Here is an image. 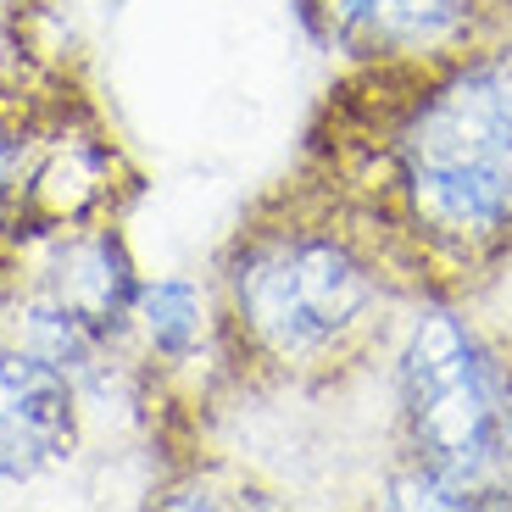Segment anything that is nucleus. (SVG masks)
Instances as JSON below:
<instances>
[{"label": "nucleus", "mask_w": 512, "mask_h": 512, "mask_svg": "<svg viewBox=\"0 0 512 512\" xmlns=\"http://www.w3.org/2000/svg\"><path fill=\"white\" fill-rule=\"evenodd\" d=\"M295 167L368 229L412 301H485L512 273V39L340 67Z\"/></svg>", "instance_id": "obj_1"}, {"label": "nucleus", "mask_w": 512, "mask_h": 512, "mask_svg": "<svg viewBox=\"0 0 512 512\" xmlns=\"http://www.w3.org/2000/svg\"><path fill=\"white\" fill-rule=\"evenodd\" d=\"M218 396H318L396 351L418 307L357 218L290 162L206 273Z\"/></svg>", "instance_id": "obj_2"}, {"label": "nucleus", "mask_w": 512, "mask_h": 512, "mask_svg": "<svg viewBox=\"0 0 512 512\" xmlns=\"http://www.w3.org/2000/svg\"><path fill=\"white\" fill-rule=\"evenodd\" d=\"M396 507H512V334L479 301H418L390 351Z\"/></svg>", "instance_id": "obj_3"}, {"label": "nucleus", "mask_w": 512, "mask_h": 512, "mask_svg": "<svg viewBox=\"0 0 512 512\" xmlns=\"http://www.w3.org/2000/svg\"><path fill=\"white\" fill-rule=\"evenodd\" d=\"M140 195L145 167L78 56L0 67V256L128 223Z\"/></svg>", "instance_id": "obj_4"}, {"label": "nucleus", "mask_w": 512, "mask_h": 512, "mask_svg": "<svg viewBox=\"0 0 512 512\" xmlns=\"http://www.w3.org/2000/svg\"><path fill=\"white\" fill-rule=\"evenodd\" d=\"M140 284L123 223L0 256V346L34 351L90 390L128 368Z\"/></svg>", "instance_id": "obj_5"}, {"label": "nucleus", "mask_w": 512, "mask_h": 512, "mask_svg": "<svg viewBox=\"0 0 512 512\" xmlns=\"http://www.w3.org/2000/svg\"><path fill=\"white\" fill-rule=\"evenodd\" d=\"M295 12L340 67L423 62L512 39V0H295Z\"/></svg>", "instance_id": "obj_6"}, {"label": "nucleus", "mask_w": 512, "mask_h": 512, "mask_svg": "<svg viewBox=\"0 0 512 512\" xmlns=\"http://www.w3.org/2000/svg\"><path fill=\"white\" fill-rule=\"evenodd\" d=\"M84 440V384L34 351L0 346V485H34Z\"/></svg>", "instance_id": "obj_7"}, {"label": "nucleus", "mask_w": 512, "mask_h": 512, "mask_svg": "<svg viewBox=\"0 0 512 512\" xmlns=\"http://www.w3.org/2000/svg\"><path fill=\"white\" fill-rule=\"evenodd\" d=\"M51 6L56 0H0V67L51 51V45H45Z\"/></svg>", "instance_id": "obj_8"}]
</instances>
